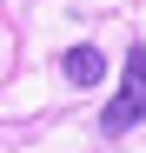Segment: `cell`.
<instances>
[{"instance_id":"obj_1","label":"cell","mask_w":146,"mask_h":153,"mask_svg":"<svg viewBox=\"0 0 146 153\" xmlns=\"http://www.w3.org/2000/svg\"><path fill=\"white\" fill-rule=\"evenodd\" d=\"M139 120H146V47H133V53H126L119 93L106 100V113H100V133H133Z\"/></svg>"},{"instance_id":"obj_2","label":"cell","mask_w":146,"mask_h":153,"mask_svg":"<svg viewBox=\"0 0 146 153\" xmlns=\"http://www.w3.org/2000/svg\"><path fill=\"white\" fill-rule=\"evenodd\" d=\"M60 67H66V80H73V87H100V80H106V53H100L93 40H86V47H66Z\"/></svg>"}]
</instances>
